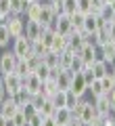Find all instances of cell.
I'll use <instances>...</instances> for the list:
<instances>
[{
    "label": "cell",
    "instance_id": "obj_1",
    "mask_svg": "<svg viewBox=\"0 0 115 126\" xmlns=\"http://www.w3.org/2000/svg\"><path fill=\"white\" fill-rule=\"evenodd\" d=\"M17 59L19 57L11 48H2V50H0V76L15 72V67H17Z\"/></svg>",
    "mask_w": 115,
    "mask_h": 126
},
{
    "label": "cell",
    "instance_id": "obj_2",
    "mask_svg": "<svg viewBox=\"0 0 115 126\" xmlns=\"http://www.w3.org/2000/svg\"><path fill=\"white\" fill-rule=\"evenodd\" d=\"M4 25L9 27V32H11V36H13V38L25 34V19H23V15H15V13L6 15V23H4Z\"/></svg>",
    "mask_w": 115,
    "mask_h": 126
},
{
    "label": "cell",
    "instance_id": "obj_3",
    "mask_svg": "<svg viewBox=\"0 0 115 126\" xmlns=\"http://www.w3.org/2000/svg\"><path fill=\"white\" fill-rule=\"evenodd\" d=\"M50 30H54L57 34H61V36H69L71 32H73V25H71V17L67 13H59L57 17H54L52 25H50Z\"/></svg>",
    "mask_w": 115,
    "mask_h": 126
},
{
    "label": "cell",
    "instance_id": "obj_4",
    "mask_svg": "<svg viewBox=\"0 0 115 126\" xmlns=\"http://www.w3.org/2000/svg\"><path fill=\"white\" fill-rule=\"evenodd\" d=\"M11 50H13L19 59H25L27 55L31 53V40H29V38H25V34L13 38V42H11Z\"/></svg>",
    "mask_w": 115,
    "mask_h": 126
},
{
    "label": "cell",
    "instance_id": "obj_5",
    "mask_svg": "<svg viewBox=\"0 0 115 126\" xmlns=\"http://www.w3.org/2000/svg\"><path fill=\"white\" fill-rule=\"evenodd\" d=\"M69 90L75 94V97H80V99L88 94V82H86V78L82 76V72L73 74V78H71V86H69Z\"/></svg>",
    "mask_w": 115,
    "mask_h": 126
},
{
    "label": "cell",
    "instance_id": "obj_6",
    "mask_svg": "<svg viewBox=\"0 0 115 126\" xmlns=\"http://www.w3.org/2000/svg\"><path fill=\"white\" fill-rule=\"evenodd\" d=\"M21 86H23L29 94H36V93H40V90H42V80L31 72V74H27V76L21 78Z\"/></svg>",
    "mask_w": 115,
    "mask_h": 126
},
{
    "label": "cell",
    "instance_id": "obj_7",
    "mask_svg": "<svg viewBox=\"0 0 115 126\" xmlns=\"http://www.w3.org/2000/svg\"><path fill=\"white\" fill-rule=\"evenodd\" d=\"M0 80H2V84H4V88H6V93H9V94H13L15 90L21 88V76H19V74H15V72L0 76Z\"/></svg>",
    "mask_w": 115,
    "mask_h": 126
},
{
    "label": "cell",
    "instance_id": "obj_8",
    "mask_svg": "<svg viewBox=\"0 0 115 126\" xmlns=\"http://www.w3.org/2000/svg\"><path fill=\"white\" fill-rule=\"evenodd\" d=\"M77 57L84 61L86 67H90V65L96 61V46H94V44H86V42H84V46L77 50Z\"/></svg>",
    "mask_w": 115,
    "mask_h": 126
},
{
    "label": "cell",
    "instance_id": "obj_9",
    "mask_svg": "<svg viewBox=\"0 0 115 126\" xmlns=\"http://www.w3.org/2000/svg\"><path fill=\"white\" fill-rule=\"evenodd\" d=\"M71 78H73V72H71V69H57V76H54L57 88L59 90H69Z\"/></svg>",
    "mask_w": 115,
    "mask_h": 126
},
{
    "label": "cell",
    "instance_id": "obj_10",
    "mask_svg": "<svg viewBox=\"0 0 115 126\" xmlns=\"http://www.w3.org/2000/svg\"><path fill=\"white\" fill-rule=\"evenodd\" d=\"M44 30L46 27L38 21H25V38H29V40H40Z\"/></svg>",
    "mask_w": 115,
    "mask_h": 126
},
{
    "label": "cell",
    "instance_id": "obj_11",
    "mask_svg": "<svg viewBox=\"0 0 115 126\" xmlns=\"http://www.w3.org/2000/svg\"><path fill=\"white\" fill-rule=\"evenodd\" d=\"M111 69H113V67H111L107 61H102V59H96V61L90 65V72H92L94 78H105V76H109Z\"/></svg>",
    "mask_w": 115,
    "mask_h": 126
},
{
    "label": "cell",
    "instance_id": "obj_12",
    "mask_svg": "<svg viewBox=\"0 0 115 126\" xmlns=\"http://www.w3.org/2000/svg\"><path fill=\"white\" fill-rule=\"evenodd\" d=\"M54 17H57V15L52 13V9L46 4V0H42V9H40V15H38V23H42L44 27H50L52 21H54Z\"/></svg>",
    "mask_w": 115,
    "mask_h": 126
},
{
    "label": "cell",
    "instance_id": "obj_13",
    "mask_svg": "<svg viewBox=\"0 0 115 126\" xmlns=\"http://www.w3.org/2000/svg\"><path fill=\"white\" fill-rule=\"evenodd\" d=\"M52 118H54V122H57L59 126H67L73 120V111H71L69 107H57L54 113H52Z\"/></svg>",
    "mask_w": 115,
    "mask_h": 126
},
{
    "label": "cell",
    "instance_id": "obj_14",
    "mask_svg": "<svg viewBox=\"0 0 115 126\" xmlns=\"http://www.w3.org/2000/svg\"><path fill=\"white\" fill-rule=\"evenodd\" d=\"M17 109H19V105L11 99V94L6 97L4 101H0V116H4L6 120H11V118L15 116V111H17Z\"/></svg>",
    "mask_w": 115,
    "mask_h": 126
},
{
    "label": "cell",
    "instance_id": "obj_15",
    "mask_svg": "<svg viewBox=\"0 0 115 126\" xmlns=\"http://www.w3.org/2000/svg\"><path fill=\"white\" fill-rule=\"evenodd\" d=\"M92 105H94L96 116H107V113H111V103H109V99H107L105 94L98 97V99H92Z\"/></svg>",
    "mask_w": 115,
    "mask_h": 126
},
{
    "label": "cell",
    "instance_id": "obj_16",
    "mask_svg": "<svg viewBox=\"0 0 115 126\" xmlns=\"http://www.w3.org/2000/svg\"><path fill=\"white\" fill-rule=\"evenodd\" d=\"M75 55L71 48H65L63 53H59V69H71V63H73Z\"/></svg>",
    "mask_w": 115,
    "mask_h": 126
},
{
    "label": "cell",
    "instance_id": "obj_17",
    "mask_svg": "<svg viewBox=\"0 0 115 126\" xmlns=\"http://www.w3.org/2000/svg\"><path fill=\"white\" fill-rule=\"evenodd\" d=\"M105 94V90H102V82H101V78H94L92 82L88 84V99H98V97H102Z\"/></svg>",
    "mask_w": 115,
    "mask_h": 126
},
{
    "label": "cell",
    "instance_id": "obj_18",
    "mask_svg": "<svg viewBox=\"0 0 115 126\" xmlns=\"http://www.w3.org/2000/svg\"><path fill=\"white\" fill-rule=\"evenodd\" d=\"M67 48V36H61V34H57L54 32L52 36V44H50L48 50H54V53H63V50Z\"/></svg>",
    "mask_w": 115,
    "mask_h": 126
},
{
    "label": "cell",
    "instance_id": "obj_19",
    "mask_svg": "<svg viewBox=\"0 0 115 126\" xmlns=\"http://www.w3.org/2000/svg\"><path fill=\"white\" fill-rule=\"evenodd\" d=\"M11 99H13L15 103H17L19 107H21V105H25L27 101L31 99V94H29V93H27V90H25V88H23V86H21V88H19V90H15V93L11 94Z\"/></svg>",
    "mask_w": 115,
    "mask_h": 126
},
{
    "label": "cell",
    "instance_id": "obj_20",
    "mask_svg": "<svg viewBox=\"0 0 115 126\" xmlns=\"http://www.w3.org/2000/svg\"><path fill=\"white\" fill-rule=\"evenodd\" d=\"M11 42H13V36L6 25H0V50L2 48H11Z\"/></svg>",
    "mask_w": 115,
    "mask_h": 126
},
{
    "label": "cell",
    "instance_id": "obj_21",
    "mask_svg": "<svg viewBox=\"0 0 115 126\" xmlns=\"http://www.w3.org/2000/svg\"><path fill=\"white\" fill-rule=\"evenodd\" d=\"M42 61L48 65V67H59V53H54V50H46L44 55H42Z\"/></svg>",
    "mask_w": 115,
    "mask_h": 126
},
{
    "label": "cell",
    "instance_id": "obj_22",
    "mask_svg": "<svg viewBox=\"0 0 115 126\" xmlns=\"http://www.w3.org/2000/svg\"><path fill=\"white\" fill-rule=\"evenodd\" d=\"M34 74L40 78L42 82H44V80H48V78H50V74H52V67H48L44 61H40V65L36 67V72H34Z\"/></svg>",
    "mask_w": 115,
    "mask_h": 126
},
{
    "label": "cell",
    "instance_id": "obj_23",
    "mask_svg": "<svg viewBox=\"0 0 115 126\" xmlns=\"http://www.w3.org/2000/svg\"><path fill=\"white\" fill-rule=\"evenodd\" d=\"M71 17V25H73V32H82V27H84V13H80V11H75L73 15H69Z\"/></svg>",
    "mask_w": 115,
    "mask_h": 126
},
{
    "label": "cell",
    "instance_id": "obj_24",
    "mask_svg": "<svg viewBox=\"0 0 115 126\" xmlns=\"http://www.w3.org/2000/svg\"><path fill=\"white\" fill-rule=\"evenodd\" d=\"M54 109H57V107L52 105V101H50L48 97H46V99L42 101V105L38 107V113H42V116H52V113H54Z\"/></svg>",
    "mask_w": 115,
    "mask_h": 126
},
{
    "label": "cell",
    "instance_id": "obj_25",
    "mask_svg": "<svg viewBox=\"0 0 115 126\" xmlns=\"http://www.w3.org/2000/svg\"><path fill=\"white\" fill-rule=\"evenodd\" d=\"M25 6H27V0H11V13L15 15H23Z\"/></svg>",
    "mask_w": 115,
    "mask_h": 126
},
{
    "label": "cell",
    "instance_id": "obj_26",
    "mask_svg": "<svg viewBox=\"0 0 115 126\" xmlns=\"http://www.w3.org/2000/svg\"><path fill=\"white\" fill-rule=\"evenodd\" d=\"M15 74H19V76H27L29 72V65H27V59H17V67H15Z\"/></svg>",
    "mask_w": 115,
    "mask_h": 126
},
{
    "label": "cell",
    "instance_id": "obj_27",
    "mask_svg": "<svg viewBox=\"0 0 115 126\" xmlns=\"http://www.w3.org/2000/svg\"><path fill=\"white\" fill-rule=\"evenodd\" d=\"M77 105H80V97H75V94L71 93V90H67V99H65V107H69L71 111H73V109L77 107Z\"/></svg>",
    "mask_w": 115,
    "mask_h": 126
},
{
    "label": "cell",
    "instance_id": "obj_28",
    "mask_svg": "<svg viewBox=\"0 0 115 126\" xmlns=\"http://www.w3.org/2000/svg\"><path fill=\"white\" fill-rule=\"evenodd\" d=\"M46 50H48V48L42 44V40H31V55H38V57H42Z\"/></svg>",
    "mask_w": 115,
    "mask_h": 126
},
{
    "label": "cell",
    "instance_id": "obj_29",
    "mask_svg": "<svg viewBox=\"0 0 115 126\" xmlns=\"http://www.w3.org/2000/svg\"><path fill=\"white\" fill-rule=\"evenodd\" d=\"M77 11V0H63V13L73 15Z\"/></svg>",
    "mask_w": 115,
    "mask_h": 126
},
{
    "label": "cell",
    "instance_id": "obj_30",
    "mask_svg": "<svg viewBox=\"0 0 115 126\" xmlns=\"http://www.w3.org/2000/svg\"><path fill=\"white\" fill-rule=\"evenodd\" d=\"M11 120H13V124H15V126H23V124L27 122V116L21 111V109H17V111H15V116L11 118Z\"/></svg>",
    "mask_w": 115,
    "mask_h": 126
},
{
    "label": "cell",
    "instance_id": "obj_31",
    "mask_svg": "<svg viewBox=\"0 0 115 126\" xmlns=\"http://www.w3.org/2000/svg\"><path fill=\"white\" fill-rule=\"evenodd\" d=\"M77 11L80 13H90L92 11V0H77Z\"/></svg>",
    "mask_w": 115,
    "mask_h": 126
},
{
    "label": "cell",
    "instance_id": "obj_32",
    "mask_svg": "<svg viewBox=\"0 0 115 126\" xmlns=\"http://www.w3.org/2000/svg\"><path fill=\"white\" fill-rule=\"evenodd\" d=\"M42 120H44V116L36 111L34 116H29V118H27V124H29V126H42Z\"/></svg>",
    "mask_w": 115,
    "mask_h": 126
},
{
    "label": "cell",
    "instance_id": "obj_33",
    "mask_svg": "<svg viewBox=\"0 0 115 126\" xmlns=\"http://www.w3.org/2000/svg\"><path fill=\"white\" fill-rule=\"evenodd\" d=\"M101 82H102V90H105V94L109 93V90H113V88H115V86H113V82H111V76L101 78Z\"/></svg>",
    "mask_w": 115,
    "mask_h": 126
},
{
    "label": "cell",
    "instance_id": "obj_34",
    "mask_svg": "<svg viewBox=\"0 0 115 126\" xmlns=\"http://www.w3.org/2000/svg\"><path fill=\"white\" fill-rule=\"evenodd\" d=\"M0 15H11V0H0Z\"/></svg>",
    "mask_w": 115,
    "mask_h": 126
},
{
    "label": "cell",
    "instance_id": "obj_35",
    "mask_svg": "<svg viewBox=\"0 0 115 126\" xmlns=\"http://www.w3.org/2000/svg\"><path fill=\"white\" fill-rule=\"evenodd\" d=\"M105 97L109 99V103H111V111H115V88H113V90H109Z\"/></svg>",
    "mask_w": 115,
    "mask_h": 126
},
{
    "label": "cell",
    "instance_id": "obj_36",
    "mask_svg": "<svg viewBox=\"0 0 115 126\" xmlns=\"http://www.w3.org/2000/svg\"><path fill=\"white\" fill-rule=\"evenodd\" d=\"M107 30H109V38L115 42V21H109V23H107Z\"/></svg>",
    "mask_w": 115,
    "mask_h": 126
},
{
    "label": "cell",
    "instance_id": "obj_37",
    "mask_svg": "<svg viewBox=\"0 0 115 126\" xmlns=\"http://www.w3.org/2000/svg\"><path fill=\"white\" fill-rule=\"evenodd\" d=\"M42 126H59L57 122H54L52 116H44V120H42Z\"/></svg>",
    "mask_w": 115,
    "mask_h": 126
},
{
    "label": "cell",
    "instance_id": "obj_38",
    "mask_svg": "<svg viewBox=\"0 0 115 126\" xmlns=\"http://www.w3.org/2000/svg\"><path fill=\"white\" fill-rule=\"evenodd\" d=\"M6 97H9V93H6V88H4V84H2V80H0V101H4Z\"/></svg>",
    "mask_w": 115,
    "mask_h": 126
},
{
    "label": "cell",
    "instance_id": "obj_39",
    "mask_svg": "<svg viewBox=\"0 0 115 126\" xmlns=\"http://www.w3.org/2000/svg\"><path fill=\"white\" fill-rule=\"evenodd\" d=\"M109 76H111V82H113V86H115V67L111 69V74H109Z\"/></svg>",
    "mask_w": 115,
    "mask_h": 126
},
{
    "label": "cell",
    "instance_id": "obj_40",
    "mask_svg": "<svg viewBox=\"0 0 115 126\" xmlns=\"http://www.w3.org/2000/svg\"><path fill=\"white\" fill-rule=\"evenodd\" d=\"M0 126H6V118L4 116H0Z\"/></svg>",
    "mask_w": 115,
    "mask_h": 126
},
{
    "label": "cell",
    "instance_id": "obj_41",
    "mask_svg": "<svg viewBox=\"0 0 115 126\" xmlns=\"http://www.w3.org/2000/svg\"><path fill=\"white\" fill-rule=\"evenodd\" d=\"M111 126H115V116H113V122H111Z\"/></svg>",
    "mask_w": 115,
    "mask_h": 126
},
{
    "label": "cell",
    "instance_id": "obj_42",
    "mask_svg": "<svg viewBox=\"0 0 115 126\" xmlns=\"http://www.w3.org/2000/svg\"><path fill=\"white\" fill-rule=\"evenodd\" d=\"M105 2H107V4H109V2H113V0H105Z\"/></svg>",
    "mask_w": 115,
    "mask_h": 126
},
{
    "label": "cell",
    "instance_id": "obj_43",
    "mask_svg": "<svg viewBox=\"0 0 115 126\" xmlns=\"http://www.w3.org/2000/svg\"><path fill=\"white\" fill-rule=\"evenodd\" d=\"M27 2H34V0H27Z\"/></svg>",
    "mask_w": 115,
    "mask_h": 126
},
{
    "label": "cell",
    "instance_id": "obj_44",
    "mask_svg": "<svg viewBox=\"0 0 115 126\" xmlns=\"http://www.w3.org/2000/svg\"><path fill=\"white\" fill-rule=\"evenodd\" d=\"M111 113H113V116H115V111H111Z\"/></svg>",
    "mask_w": 115,
    "mask_h": 126
}]
</instances>
